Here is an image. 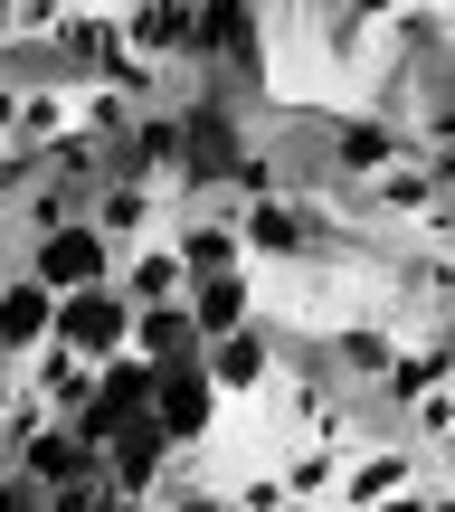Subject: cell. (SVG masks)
I'll return each mask as SVG.
<instances>
[{
	"instance_id": "6da1fadb",
	"label": "cell",
	"mask_w": 455,
	"mask_h": 512,
	"mask_svg": "<svg viewBox=\"0 0 455 512\" xmlns=\"http://www.w3.org/2000/svg\"><path fill=\"white\" fill-rule=\"evenodd\" d=\"M427 475H455V465L446 456H418L399 427H380V437L342 446V475H332V503L323 512H370V503H389V494H418Z\"/></svg>"
},
{
	"instance_id": "7a4b0ae2",
	"label": "cell",
	"mask_w": 455,
	"mask_h": 512,
	"mask_svg": "<svg viewBox=\"0 0 455 512\" xmlns=\"http://www.w3.org/2000/svg\"><path fill=\"white\" fill-rule=\"evenodd\" d=\"M190 370H200V389L228 408V418H247V408L275 389V370H285V332L256 313V323L228 332V342H200V361H190Z\"/></svg>"
},
{
	"instance_id": "3957f363",
	"label": "cell",
	"mask_w": 455,
	"mask_h": 512,
	"mask_svg": "<svg viewBox=\"0 0 455 512\" xmlns=\"http://www.w3.org/2000/svg\"><path fill=\"white\" fill-rule=\"evenodd\" d=\"M48 342H57V351H76L86 370H105V361H124V342H133V304H124L114 285L57 294V323H48Z\"/></svg>"
},
{
	"instance_id": "277c9868",
	"label": "cell",
	"mask_w": 455,
	"mask_h": 512,
	"mask_svg": "<svg viewBox=\"0 0 455 512\" xmlns=\"http://www.w3.org/2000/svg\"><path fill=\"white\" fill-rule=\"evenodd\" d=\"M162 247L181 256L190 285H200V275H237L247 266V247H237V200H181L162 219Z\"/></svg>"
},
{
	"instance_id": "5b68a950",
	"label": "cell",
	"mask_w": 455,
	"mask_h": 512,
	"mask_svg": "<svg viewBox=\"0 0 455 512\" xmlns=\"http://www.w3.org/2000/svg\"><path fill=\"white\" fill-rule=\"evenodd\" d=\"M162 219H171V200L152 181H114V171H105V181L86 190V228H95V247H105V256L152 247V238H162Z\"/></svg>"
},
{
	"instance_id": "8992f818",
	"label": "cell",
	"mask_w": 455,
	"mask_h": 512,
	"mask_svg": "<svg viewBox=\"0 0 455 512\" xmlns=\"http://www.w3.org/2000/svg\"><path fill=\"white\" fill-rule=\"evenodd\" d=\"M19 275H29L38 294H86V285H105V275H114V256L95 247L86 219H67V228H48V238L19 247Z\"/></svg>"
},
{
	"instance_id": "52a82bcc",
	"label": "cell",
	"mask_w": 455,
	"mask_h": 512,
	"mask_svg": "<svg viewBox=\"0 0 455 512\" xmlns=\"http://www.w3.org/2000/svg\"><path fill=\"white\" fill-rule=\"evenodd\" d=\"M171 465H181V446L162 437V427H124V437H105V456H95V484H105L114 503H152L171 484Z\"/></svg>"
},
{
	"instance_id": "ba28073f",
	"label": "cell",
	"mask_w": 455,
	"mask_h": 512,
	"mask_svg": "<svg viewBox=\"0 0 455 512\" xmlns=\"http://www.w3.org/2000/svg\"><path fill=\"white\" fill-rule=\"evenodd\" d=\"M256 313H266V275H256V266H237V275H200V285L181 294L190 342H228V332H247Z\"/></svg>"
},
{
	"instance_id": "9c48e42d",
	"label": "cell",
	"mask_w": 455,
	"mask_h": 512,
	"mask_svg": "<svg viewBox=\"0 0 455 512\" xmlns=\"http://www.w3.org/2000/svg\"><path fill=\"white\" fill-rule=\"evenodd\" d=\"M143 418L162 427V437L181 446V456H200V446L219 437V418H228V408L200 389V370H152V408H143Z\"/></svg>"
},
{
	"instance_id": "30bf717a",
	"label": "cell",
	"mask_w": 455,
	"mask_h": 512,
	"mask_svg": "<svg viewBox=\"0 0 455 512\" xmlns=\"http://www.w3.org/2000/svg\"><path fill=\"white\" fill-rule=\"evenodd\" d=\"M143 408H152V370H143V361H105V370H95V399H86V418H67V427L95 446V456H105V437L143 427Z\"/></svg>"
},
{
	"instance_id": "8fae6325",
	"label": "cell",
	"mask_w": 455,
	"mask_h": 512,
	"mask_svg": "<svg viewBox=\"0 0 455 512\" xmlns=\"http://www.w3.org/2000/svg\"><path fill=\"white\" fill-rule=\"evenodd\" d=\"M10 475L29 484V494H67V484H95V446L76 437V427H38L10 456Z\"/></svg>"
},
{
	"instance_id": "7c38bea8",
	"label": "cell",
	"mask_w": 455,
	"mask_h": 512,
	"mask_svg": "<svg viewBox=\"0 0 455 512\" xmlns=\"http://www.w3.org/2000/svg\"><path fill=\"white\" fill-rule=\"evenodd\" d=\"M105 285L124 294L133 313H162V304H181V294H190V275H181V256L152 238V247H124V256H114V275H105Z\"/></svg>"
},
{
	"instance_id": "4fadbf2b",
	"label": "cell",
	"mask_w": 455,
	"mask_h": 512,
	"mask_svg": "<svg viewBox=\"0 0 455 512\" xmlns=\"http://www.w3.org/2000/svg\"><path fill=\"white\" fill-rule=\"evenodd\" d=\"M266 475H275V494H285L294 512H323L332 503V475H342V446L294 437V446H275V456H266Z\"/></svg>"
},
{
	"instance_id": "5bb4252c",
	"label": "cell",
	"mask_w": 455,
	"mask_h": 512,
	"mask_svg": "<svg viewBox=\"0 0 455 512\" xmlns=\"http://www.w3.org/2000/svg\"><path fill=\"white\" fill-rule=\"evenodd\" d=\"M48 323H57V294H38L29 275H10V285H0V370L38 361V351H48Z\"/></svg>"
},
{
	"instance_id": "9a60e30c",
	"label": "cell",
	"mask_w": 455,
	"mask_h": 512,
	"mask_svg": "<svg viewBox=\"0 0 455 512\" xmlns=\"http://www.w3.org/2000/svg\"><path fill=\"white\" fill-rule=\"evenodd\" d=\"M19 389H29V399L48 408L57 427H67V418H86V399H95V370L76 361V351H57V342H48L38 361H19Z\"/></svg>"
},
{
	"instance_id": "2e32d148",
	"label": "cell",
	"mask_w": 455,
	"mask_h": 512,
	"mask_svg": "<svg viewBox=\"0 0 455 512\" xmlns=\"http://www.w3.org/2000/svg\"><path fill=\"white\" fill-rule=\"evenodd\" d=\"M124 361H143V370H190V361H200V342H190L181 304H162V313H133V342H124Z\"/></svg>"
},
{
	"instance_id": "e0dca14e",
	"label": "cell",
	"mask_w": 455,
	"mask_h": 512,
	"mask_svg": "<svg viewBox=\"0 0 455 512\" xmlns=\"http://www.w3.org/2000/svg\"><path fill=\"white\" fill-rule=\"evenodd\" d=\"M38 181H48V162H38V152L29 143H0V228H10V209L19 200H29V190Z\"/></svg>"
},
{
	"instance_id": "ac0fdd59",
	"label": "cell",
	"mask_w": 455,
	"mask_h": 512,
	"mask_svg": "<svg viewBox=\"0 0 455 512\" xmlns=\"http://www.w3.org/2000/svg\"><path fill=\"white\" fill-rule=\"evenodd\" d=\"M10 124H19V76H10V57H0V143H10Z\"/></svg>"
},
{
	"instance_id": "d6986e66",
	"label": "cell",
	"mask_w": 455,
	"mask_h": 512,
	"mask_svg": "<svg viewBox=\"0 0 455 512\" xmlns=\"http://www.w3.org/2000/svg\"><path fill=\"white\" fill-rule=\"evenodd\" d=\"M10 275H19V238L0 228V285H10Z\"/></svg>"
}]
</instances>
